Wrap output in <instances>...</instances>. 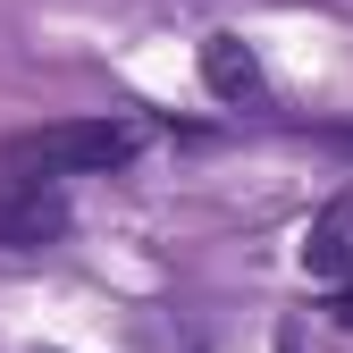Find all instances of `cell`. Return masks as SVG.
Returning <instances> with one entry per match:
<instances>
[{
	"label": "cell",
	"instance_id": "1",
	"mask_svg": "<svg viewBox=\"0 0 353 353\" xmlns=\"http://www.w3.org/2000/svg\"><path fill=\"white\" fill-rule=\"evenodd\" d=\"M143 152L135 118H51V126H17L0 143V176L26 185H68V176H110Z\"/></svg>",
	"mask_w": 353,
	"mask_h": 353
},
{
	"label": "cell",
	"instance_id": "2",
	"mask_svg": "<svg viewBox=\"0 0 353 353\" xmlns=\"http://www.w3.org/2000/svg\"><path fill=\"white\" fill-rule=\"evenodd\" d=\"M59 236H68V202H59V185L0 176V252H51Z\"/></svg>",
	"mask_w": 353,
	"mask_h": 353
},
{
	"label": "cell",
	"instance_id": "3",
	"mask_svg": "<svg viewBox=\"0 0 353 353\" xmlns=\"http://www.w3.org/2000/svg\"><path fill=\"white\" fill-rule=\"evenodd\" d=\"M210 76H219V93L252 84V59H236V34H210Z\"/></svg>",
	"mask_w": 353,
	"mask_h": 353
},
{
	"label": "cell",
	"instance_id": "4",
	"mask_svg": "<svg viewBox=\"0 0 353 353\" xmlns=\"http://www.w3.org/2000/svg\"><path fill=\"white\" fill-rule=\"evenodd\" d=\"M336 320L353 328V270H345V286H336Z\"/></svg>",
	"mask_w": 353,
	"mask_h": 353
}]
</instances>
